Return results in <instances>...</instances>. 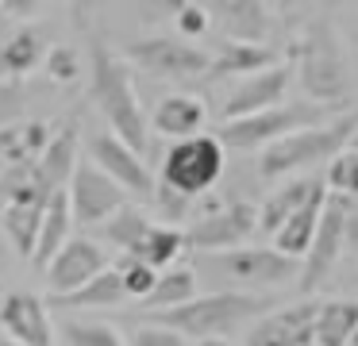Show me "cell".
Listing matches in <instances>:
<instances>
[{
    "mask_svg": "<svg viewBox=\"0 0 358 346\" xmlns=\"http://www.w3.org/2000/svg\"><path fill=\"white\" fill-rule=\"evenodd\" d=\"M89 12H93V0H78V20L85 23V38H89V100L101 112V120L108 123V131H116L139 154H147L150 120L143 115L139 96H135L131 62L104 46L101 31L89 23Z\"/></svg>",
    "mask_w": 358,
    "mask_h": 346,
    "instance_id": "6da1fadb",
    "label": "cell"
},
{
    "mask_svg": "<svg viewBox=\"0 0 358 346\" xmlns=\"http://www.w3.org/2000/svg\"><path fill=\"white\" fill-rule=\"evenodd\" d=\"M296 85L308 100L347 108L350 104V66L347 46L331 20H308L293 38Z\"/></svg>",
    "mask_w": 358,
    "mask_h": 346,
    "instance_id": "7a4b0ae2",
    "label": "cell"
},
{
    "mask_svg": "<svg viewBox=\"0 0 358 346\" xmlns=\"http://www.w3.org/2000/svg\"><path fill=\"white\" fill-rule=\"evenodd\" d=\"M358 131V112H339L324 123H308V127H296L289 135L273 138L270 146L258 150V177L262 181H281V177H293L308 166L320 161H331L339 150H347L350 138Z\"/></svg>",
    "mask_w": 358,
    "mask_h": 346,
    "instance_id": "3957f363",
    "label": "cell"
},
{
    "mask_svg": "<svg viewBox=\"0 0 358 346\" xmlns=\"http://www.w3.org/2000/svg\"><path fill=\"white\" fill-rule=\"evenodd\" d=\"M262 308H270V300L258 296V292L224 289V292H196L193 300H185L178 308L150 312V319L170 323L185 338H212V335H231V331L247 327L250 319L262 315Z\"/></svg>",
    "mask_w": 358,
    "mask_h": 346,
    "instance_id": "277c9868",
    "label": "cell"
},
{
    "mask_svg": "<svg viewBox=\"0 0 358 346\" xmlns=\"http://www.w3.org/2000/svg\"><path fill=\"white\" fill-rule=\"evenodd\" d=\"M343 108L335 104H320V100H289V104H273L266 112L255 115H239V120H224L216 135L224 138L231 150H262L273 138L289 135L296 127H308V123H324L331 115H339Z\"/></svg>",
    "mask_w": 358,
    "mask_h": 346,
    "instance_id": "5b68a950",
    "label": "cell"
},
{
    "mask_svg": "<svg viewBox=\"0 0 358 346\" xmlns=\"http://www.w3.org/2000/svg\"><path fill=\"white\" fill-rule=\"evenodd\" d=\"M224 169H227V143L220 135L201 131V135L189 138H173V146L162 158V181L201 200L224 177Z\"/></svg>",
    "mask_w": 358,
    "mask_h": 346,
    "instance_id": "8992f818",
    "label": "cell"
},
{
    "mask_svg": "<svg viewBox=\"0 0 358 346\" xmlns=\"http://www.w3.org/2000/svg\"><path fill=\"white\" fill-rule=\"evenodd\" d=\"M124 58L135 69H143L155 81H204L212 66V54L196 46V38L185 35H147L135 38L124 50Z\"/></svg>",
    "mask_w": 358,
    "mask_h": 346,
    "instance_id": "52a82bcc",
    "label": "cell"
},
{
    "mask_svg": "<svg viewBox=\"0 0 358 346\" xmlns=\"http://www.w3.org/2000/svg\"><path fill=\"white\" fill-rule=\"evenodd\" d=\"M350 219H355V212H350V204H347V192H331L327 204H324V215H320L316 243H312V250L301 258V292L304 296H312V292L331 277V269L339 266L343 250H347Z\"/></svg>",
    "mask_w": 358,
    "mask_h": 346,
    "instance_id": "ba28073f",
    "label": "cell"
},
{
    "mask_svg": "<svg viewBox=\"0 0 358 346\" xmlns=\"http://www.w3.org/2000/svg\"><path fill=\"white\" fill-rule=\"evenodd\" d=\"M66 189H70V200H73L78 227H101L108 215H116L124 204H131V192L93 158L78 161V169H73Z\"/></svg>",
    "mask_w": 358,
    "mask_h": 346,
    "instance_id": "9c48e42d",
    "label": "cell"
},
{
    "mask_svg": "<svg viewBox=\"0 0 358 346\" xmlns=\"http://www.w3.org/2000/svg\"><path fill=\"white\" fill-rule=\"evenodd\" d=\"M212 266L227 273L231 281L250 284V289H273L301 277V258L278 250V246H235V250L212 254Z\"/></svg>",
    "mask_w": 358,
    "mask_h": 346,
    "instance_id": "30bf717a",
    "label": "cell"
},
{
    "mask_svg": "<svg viewBox=\"0 0 358 346\" xmlns=\"http://www.w3.org/2000/svg\"><path fill=\"white\" fill-rule=\"evenodd\" d=\"M258 208L250 200H231V204H216L189 227V246L201 254H220L235 250V246L250 243L258 235Z\"/></svg>",
    "mask_w": 358,
    "mask_h": 346,
    "instance_id": "8fae6325",
    "label": "cell"
},
{
    "mask_svg": "<svg viewBox=\"0 0 358 346\" xmlns=\"http://www.w3.org/2000/svg\"><path fill=\"white\" fill-rule=\"evenodd\" d=\"M89 158L101 161L135 200H155V189H158L155 173L147 169L143 154L135 150L127 138H120L116 131H101V135L89 138Z\"/></svg>",
    "mask_w": 358,
    "mask_h": 346,
    "instance_id": "7c38bea8",
    "label": "cell"
},
{
    "mask_svg": "<svg viewBox=\"0 0 358 346\" xmlns=\"http://www.w3.org/2000/svg\"><path fill=\"white\" fill-rule=\"evenodd\" d=\"M293 81H296L293 62H278V66H266L258 73H247L231 89V96L224 100L220 115L224 120H239V115H255V112H266L273 104H285V92Z\"/></svg>",
    "mask_w": 358,
    "mask_h": 346,
    "instance_id": "4fadbf2b",
    "label": "cell"
},
{
    "mask_svg": "<svg viewBox=\"0 0 358 346\" xmlns=\"http://www.w3.org/2000/svg\"><path fill=\"white\" fill-rule=\"evenodd\" d=\"M316 312H320V300L304 296L289 308L258 315V323L247 331L243 346H308V343H316Z\"/></svg>",
    "mask_w": 358,
    "mask_h": 346,
    "instance_id": "5bb4252c",
    "label": "cell"
},
{
    "mask_svg": "<svg viewBox=\"0 0 358 346\" xmlns=\"http://www.w3.org/2000/svg\"><path fill=\"white\" fill-rule=\"evenodd\" d=\"M101 269H108V254H104L101 243L85 235H73L55 258L47 261L43 277H47V296H62V292L81 289L85 281H93Z\"/></svg>",
    "mask_w": 358,
    "mask_h": 346,
    "instance_id": "9a60e30c",
    "label": "cell"
},
{
    "mask_svg": "<svg viewBox=\"0 0 358 346\" xmlns=\"http://www.w3.org/2000/svg\"><path fill=\"white\" fill-rule=\"evenodd\" d=\"M0 331L24 346H58L50 300L35 296V292H8L0 300Z\"/></svg>",
    "mask_w": 358,
    "mask_h": 346,
    "instance_id": "2e32d148",
    "label": "cell"
},
{
    "mask_svg": "<svg viewBox=\"0 0 358 346\" xmlns=\"http://www.w3.org/2000/svg\"><path fill=\"white\" fill-rule=\"evenodd\" d=\"M50 27L39 23H20L8 38H0V77H12V81H24L27 73L47 62L50 54Z\"/></svg>",
    "mask_w": 358,
    "mask_h": 346,
    "instance_id": "e0dca14e",
    "label": "cell"
},
{
    "mask_svg": "<svg viewBox=\"0 0 358 346\" xmlns=\"http://www.w3.org/2000/svg\"><path fill=\"white\" fill-rule=\"evenodd\" d=\"M212 12V23L227 38H247V43H266L270 35V8L266 0H204Z\"/></svg>",
    "mask_w": 358,
    "mask_h": 346,
    "instance_id": "ac0fdd59",
    "label": "cell"
},
{
    "mask_svg": "<svg viewBox=\"0 0 358 346\" xmlns=\"http://www.w3.org/2000/svg\"><path fill=\"white\" fill-rule=\"evenodd\" d=\"M204 123H208V104L201 96H189V92H173V96H162L155 104V115H150V127L166 138H189L201 135Z\"/></svg>",
    "mask_w": 358,
    "mask_h": 346,
    "instance_id": "d6986e66",
    "label": "cell"
},
{
    "mask_svg": "<svg viewBox=\"0 0 358 346\" xmlns=\"http://www.w3.org/2000/svg\"><path fill=\"white\" fill-rule=\"evenodd\" d=\"M324 189H327V181H320V177H289L285 185H278V189L262 200V208H258V227H262V235H273L289 215L301 212V208Z\"/></svg>",
    "mask_w": 358,
    "mask_h": 346,
    "instance_id": "ffe728a7",
    "label": "cell"
},
{
    "mask_svg": "<svg viewBox=\"0 0 358 346\" xmlns=\"http://www.w3.org/2000/svg\"><path fill=\"white\" fill-rule=\"evenodd\" d=\"M266 66H278V50H270L266 43H247V38H227L216 54L204 81H224V77H247L258 73Z\"/></svg>",
    "mask_w": 358,
    "mask_h": 346,
    "instance_id": "44dd1931",
    "label": "cell"
},
{
    "mask_svg": "<svg viewBox=\"0 0 358 346\" xmlns=\"http://www.w3.org/2000/svg\"><path fill=\"white\" fill-rule=\"evenodd\" d=\"M43 215H47V204H31V200L0 204V231H4V238L12 243V250L27 261L35 258V246H39Z\"/></svg>",
    "mask_w": 358,
    "mask_h": 346,
    "instance_id": "7402d4cb",
    "label": "cell"
},
{
    "mask_svg": "<svg viewBox=\"0 0 358 346\" xmlns=\"http://www.w3.org/2000/svg\"><path fill=\"white\" fill-rule=\"evenodd\" d=\"M73 223H78V215H73L70 189H58L55 196H50V204H47V215H43V231H39V246H35L31 266L47 269V261L73 238Z\"/></svg>",
    "mask_w": 358,
    "mask_h": 346,
    "instance_id": "603a6c76",
    "label": "cell"
},
{
    "mask_svg": "<svg viewBox=\"0 0 358 346\" xmlns=\"http://www.w3.org/2000/svg\"><path fill=\"white\" fill-rule=\"evenodd\" d=\"M78 143H81V127H78V120H70V123H62V127L50 135V143H47V150L35 158V166H39V173L47 177L55 189H66L70 185V177H73V169H78Z\"/></svg>",
    "mask_w": 358,
    "mask_h": 346,
    "instance_id": "cb8c5ba5",
    "label": "cell"
},
{
    "mask_svg": "<svg viewBox=\"0 0 358 346\" xmlns=\"http://www.w3.org/2000/svg\"><path fill=\"white\" fill-rule=\"evenodd\" d=\"M331 192H316V196L308 200V204L301 208V212H293L285 223H281L278 231H273V246L285 254H293V258H304V254L312 250V243H316V231H320V215H324V204Z\"/></svg>",
    "mask_w": 358,
    "mask_h": 346,
    "instance_id": "d4e9b609",
    "label": "cell"
},
{
    "mask_svg": "<svg viewBox=\"0 0 358 346\" xmlns=\"http://www.w3.org/2000/svg\"><path fill=\"white\" fill-rule=\"evenodd\" d=\"M47 300H50V308H120L131 296H127V289H124L120 266H108V269H101L93 281L81 284V289L62 292V296H47Z\"/></svg>",
    "mask_w": 358,
    "mask_h": 346,
    "instance_id": "484cf974",
    "label": "cell"
},
{
    "mask_svg": "<svg viewBox=\"0 0 358 346\" xmlns=\"http://www.w3.org/2000/svg\"><path fill=\"white\" fill-rule=\"evenodd\" d=\"M185 246H189V231H178L173 223H150L147 235H143L131 250H124V254H131V258H143V261H150V266L166 269V266H173V261L181 258Z\"/></svg>",
    "mask_w": 358,
    "mask_h": 346,
    "instance_id": "4316f807",
    "label": "cell"
},
{
    "mask_svg": "<svg viewBox=\"0 0 358 346\" xmlns=\"http://www.w3.org/2000/svg\"><path fill=\"white\" fill-rule=\"evenodd\" d=\"M355 331H358V300H320L316 312L320 346H347Z\"/></svg>",
    "mask_w": 358,
    "mask_h": 346,
    "instance_id": "83f0119b",
    "label": "cell"
},
{
    "mask_svg": "<svg viewBox=\"0 0 358 346\" xmlns=\"http://www.w3.org/2000/svg\"><path fill=\"white\" fill-rule=\"evenodd\" d=\"M193 296H196V273L193 269L166 266L162 277H158V284H155V292L143 300V308H147V312H162V308H178Z\"/></svg>",
    "mask_w": 358,
    "mask_h": 346,
    "instance_id": "f1b7e54d",
    "label": "cell"
},
{
    "mask_svg": "<svg viewBox=\"0 0 358 346\" xmlns=\"http://www.w3.org/2000/svg\"><path fill=\"white\" fill-rule=\"evenodd\" d=\"M147 227H150V215L143 212V208H135V204H124L116 215H108V219L101 223V231H104V238H108V246H116L120 254L131 250V246L139 243L143 235H147Z\"/></svg>",
    "mask_w": 358,
    "mask_h": 346,
    "instance_id": "f546056e",
    "label": "cell"
},
{
    "mask_svg": "<svg viewBox=\"0 0 358 346\" xmlns=\"http://www.w3.org/2000/svg\"><path fill=\"white\" fill-rule=\"evenodd\" d=\"M62 343L66 346H127V338L104 319H70L62 323Z\"/></svg>",
    "mask_w": 358,
    "mask_h": 346,
    "instance_id": "4dcf8cb0",
    "label": "cell"
},
{
    "mask_svg": "<svg viewBox=\"0 0 358 346\" xmlns=\"http://www.w3.org/2000/svg\"><path fill=\"white\" fill-rule=\"evenodd\" d=\"M120 273H124L127 296H131L135 304H143V300L155 292V284H158V277H162V269L150 266V261H143V258H131V254H120Z\"/></svg>",
    "mask_w": 358,
    "mask_h": 346,
    "instance_id": "1f68e13d",
    "label": "cell"
},
{
    "mask_svg": "<svg viewBox=\"0 0 358 346\" xmlns=\"http://www.w3.org/2000/svg\"><path fill=\"white\" fill-rule=\"evenodd\" d=\"M327 189L347 192V196H358V146H347L339 150L331 161H327Z\"/></svg>",
    "mask_w": 358,
    "mask_h": 346,
    "instance_id": "d6a6232c",
    "label": "cell"
},
{
    "mask_svg": "<svg viewBox=\"0 0 358 346\" xmlns=\"http://www.w3.org/2000/svg\"><path fill=\"white\" fill-rule=\"evenodd\" d=\"M43 73H47L55 85H73L81 77L78 50L66 46V43H55V46H50V54H47V62H43Z\"/></svg>",
    "mask_w": 358,
    "mask_h": 346,
    "instance_id": "836d02e7",
    "label": "cell"
},
{
    "mask_svg": "<svg viewBox=\"0 0 358 346\" xmlns=\"http://www.w3.org/2000/svg\"><path fill=\"white\" fill-rule=\"evenodd\" d=\"M150 204H158V212L166 215V223H181V219H189V215H193V208H196V196H189V192L173 189V185L158 181V189H155V200H150Z\"/></svg>",
    "mask_w": 358,
    "mask_h": 346,
    "instance_id": "e575fe53",
    "label": "cell"
},
{
    "mask_svg": "<svg viewBox=\"0 0 358 346\" xmlns=\"http://www.w3.org/2000/svg\"><path fill=\"white\" fill-rule=\"evenodd\" d=\"M127 346H189V343L178 327L150 319V323H139V327H135V335L127 338Z\"/></svg>",
    "mask_w": 358,
    "mask_h": 346,
    "instance_id": "d590c367",
    "label": "cell"
},
{
    "mask_svg": "<svg viewBox=\"0 0 358 346\" xmlns=\"http://www.w3.org/2000/svg\"><path fill=\"white\" fill-rule=\"evenodd\" d=\"M127 4H131L135 20H139L143 27H158V23H166V20L173 23V15L185 8V0H127Z\"/></svg>",
    "mask_w": 358,
    "mask_h": 346,
    "instance_id": "8d00e7d4",
    "label": "cell"
},
{
    "mask_svg": "<svg viewBox=\"0 0 358 346\" xmlns=\"http://www.w3.org/2000/svg\"><path fill=\"white\" fill-rule=\"evenodd\" d=\"M27 108V89L24 81H12V77H0V127H8L24 115Z\"/></svg>",
    "mask_w": 358,
    "mask_h": 346,
    "instance_id": "74e56055",
    "label": "cell"
},
{
    "mask_svg": "<svg viewBox=\"0 0 358 346\" xmlns=\"http://www.w3.org/2000/svg\"><path fill=\"white\" fill-rule=\"evenodd\" d=\"M24 158H31V150H27V143H24V123L0 127V173L12 169L16 161H24Z\"/></svg>",
    "mask_w": 358,
    "mask_h": 346,
    "instance_id": "f35d334b",
    "label": "cell"
},
{
    "mask_svg": "<svg viewBox=\"0 0 358 346\" xmlns=\"http://www.w3.org/2000/svg\"><path fill=\"white\" fill-rule=\"evenodd\" d=\"M208 27H212L208 4L201 8V4H193V0H185V8L173 15V31H178V35H185V38H201Z\"/></svg>",
    "mask_w": 358,
    "mask_h": 346,
    "instance_id": "ab89813d",
    "label": "cell"
},
{
    "mask_svg": "<svg viewBox=\"0 0 358 346\" xmlns=\"http://www.w3.org/2000/svg\"><path fill=\"white\" fill-rule=\"evenodd\" d=\"M47 4H55V0H4V4H0V15H4V20H27V15L43 12Z\"/></svg>",
    "mask_w": 358,
    "mask_h": 346,
    "instance_id": "60d3db41",
    "label": "cell"
},
{
    "mask_svg": "<svg viewBox=\"0 0 358 346\" xmlns=\"http://www.w3.org/2000/svg\"><path fill=\"white\" fill-rule=\"evenodd\" d=\"M320 0H278V12L285 15V20H296L301 12H308V8H316Z\"/></svg>",
    "mask_w": 358,
    "mask_h": 346,
    "instance_id": "b9f144b4",
    "label": "cell"
},
{
    "mask_svg": "<svg viewBox=\"0 0 358 346\" xmlns=\"http://www.w3.org/2000/svg\"><path fill=\"white\" fill-rule=\"evenodd\" d=\"M193 346H231V343H227V335H212V338H196Z\"/></svg>",
    "mask_w": 358,
    "mask_h": 346,
    "instance_id": "7bdbcfd3",
    "label": "cell"
},
{
    "mask_svg": "<svg viewBox=\"0 0 358 346\" xmlns=\"http://www.w3.org/2000/svg\"><path fill=\"white\" fill-rule=\"evenodd\" d=\"M0 346H24V343H16L12 335H0Z\"/></svg>",
    "mask_w": 358,
    "mask_h": 346,
    "instance_id": "ee69618b",
    "label": "cell"
},
{
    "mask_svg": "<svg viewBox=\"0 0 358 346\" xmlns=\"http://www.w3.org/2000/svg\"><path fill=\"white\" fill-rule=\"evenodd\" d=\"M347 346H358V331H355V335H350V343Z\"/></svg>",
    "mask_w": 358,
    "mask_h": 346,
    "instance_id": "f6af8a7d",
    "label": "cell"
},
{
    "mask_svg": "<svg viewBox=\"0 0 358 346\" xmlns=\"http://www.w3.org/2000/svg\"><path fill=\"white\" fill-rule=\"evenodd\" d=\"M350 146H358V131H355V138H350Z\"/></svg>",
    "mask_w": 358,
    "mask_h": 346,
    "instance_id": "bcb514c9",
    "label": "cell"
},
{
    "mask_svg": "<svg viewBox=\"0 0 358 346\" xmlns=\"http://www.w3.org/2000/svg\"><path fill=\"white\" fill-rule=\"evenodd\" d=\"M308 346H320V343H308Z\"/></svg>",
    "mask_w": 358,
    "mask_h": 346,
    "instance_id": "7dc6e473",
    "label": "cell"
},
{
    "mask_svg": "<svg viewBox=\"0 0 358 346\" xmlns=\"http://www.w3.org/2000/svg\"><path fill=\"white\" fill-rule=\"evenodd\" d=\"M0 4H4V0H0Z\"/></svg>",
    "mask_w": 358,
    "mask_h": 346,
    "instance_id": "c3c4849f",
    "label": "cell"
},
{
    "mask_svg": "<svg viewBox=\"0 0 358 346\" xmlns=\"http://www.w3.org/2000/svg\"><path fill=\"white\" fill-rule=\"evenodd\" d=\"M355 281H358V277H355Z\"/></svg>",
    "mask_w": 358,
    "mask_h": 346,
    "instance_id": "681fc988",
    "label": "cell"
}]
</instances>
